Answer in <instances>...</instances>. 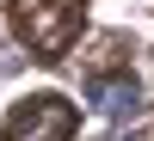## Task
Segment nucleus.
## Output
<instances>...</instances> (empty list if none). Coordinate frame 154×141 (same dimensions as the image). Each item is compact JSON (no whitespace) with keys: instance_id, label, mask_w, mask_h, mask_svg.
<instances>
[{"instance_id":"1","label":"nucleus","mask_w":154,"mask_h":141,"mask_svg":"<svg viewBox=\"0 0 154 141\" xmlns=\"http://www.w3.org/2000/svg\"><path fill=\"white\" fill-rule=\"evenodd\" d=\"M6 19H12V37L37 61H62L86 37V0H12Z\"/></svg>"},{"instance_id":"2","label":"nucleus","mask_w":154,"mask_h":141,"mask_svg":"<svg viewBox=\"0 0 154 141\" xmlns=\"http://www.w3.org/2000/svg\"><path fill=\"white\" fill-rule=\"evenodd\" d=\"M74 135H80V110L62 92L19 98V104L6 110V123H0V141H74Z\"/></svg>"}]
</instances>
